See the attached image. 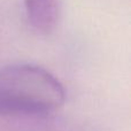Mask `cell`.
Here are the masks:
<instances>
[{
    "label": "cell",
    "mask_w": 131,
    "mask_h": 131,
    "mask_svg": "<svg viewBox=\"0 0 131 131\" xmlns=\"http://www.w3.org/2000/svg\"><path fill=\"white\" fill-rule=\"evenodd\" d=\"M61 82L34 64H12L0 69V115L46 116L64 104Z\"/></svg>",
    "instance_id": "6da1fadb"
},
{
    "label": "cell",
    "mask_w": 131,
    "mask_h": 131,
    "mask_svg": "<svg viewBox=\"0 0 131 131\" xmlns=\"http://www.w3.org/2000/svg\"><path fill=\"white\" fill-rule=\"evenodd\" d=\"M28 24L39 35H50L59 23L60 0H23Z\"/></svg>",
    "instance_id": "7a4b0ae2"
}]
</instances>
